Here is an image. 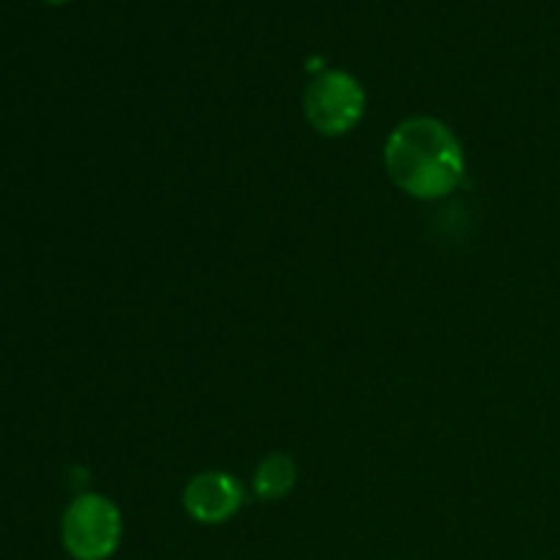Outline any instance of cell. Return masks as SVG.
<instances>
[{
	"label": "cell",
	"instance_id": "cell-1",
	"mask_svg": "<svg viewBox=\"0 0 560 560\" xmlns=\"http://www.w3.org/2000/svg\"><path fill=\"white\" fill-rule=\"evenodd\" d=\"M388 178L416 200H441L452 195L465 175V151L443 120L419 115L388 135L383 148Z\"/></svg>",
	"mask_w": 560,
	"mask_h": 560
},
{
	"label": "cell",
	"instance_id": "cell-2",
	"mask_svg": "<svg viewBox=\"0 0 560 560\" xmlns=\"http://www.w3.org/2000/svg\"><path fill=\"white\" fill-rule=\"evenodd\" d=\"M124 539V517L109 498L85 492L66 506L60 541L74 560H109Z\"/></svg>",
	"mask_w": 560,
	"mask_h": 560
},
{
	"label": "cell",
	"instance_id": "cell-3",
	"mask_svg": "<svg viewBox=\"0 0 560 560\" xmlns=\"http://www.w3.org/2000/svg\"><path fill=\"white\" fill-rule=\"evenodd\" d=\"M364 88L348 71H323L304 93L306 120L323 137L350 135L364 118Z\"/></svg>",
	"mask_w": 560,
	"mask_h": 560
},
{
	"label": "cell",
	"instance_id": "cell-4",
	"mask_svg": "<svg viewBox=\"0 0 560 560\" xmlns=\"http://www.w3.org/2000/svg\"><path fill=\"white\" fill-rule=\"evenodd\" d=\"M244 506V487L224 470L195 476L184 490V509L195 523L222 525Z\"/></svg>",
	"mask_w": 560,
	"mask_h": 560
},
{
	"label": "cell",
	"instance_id": "cell-5",
	"mask_svg": "<svg viewBox=\"0 0 560 560\" xmlns=\"http://www.w3.org/2000/svg\"><path fill=\"white\" fill-rule=\"evenodd\" d=\"M299 479V468H295L293 459L288 454H268L255 470V495L260 501H282L284 495H290Z\"/></svg>",
	"mask_w": 560,
	"mask_h": 560
},
{
	"label": "cell",
	"instance_id": "cell-6",
	"mask_svg": "<svg viewBox=\"0 0 560 560\" xmlns=\"http://www.w3.org/2000/svg\"><path fill=\"white\" fill-rule=\"evenodd\" d=\"M44 3H52V5H66V3H71V0H44Z\"/></svg>",
	"mask_w": 560,
	"mask_h": 560
}]
</instances>
